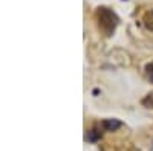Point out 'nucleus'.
Wrapping results in <instances>:
<instances>
[{"label":"nucleus","instance_id":"obj_1","mask_svg":"<svg viewBox=\"0 0 153 151\" xmlns=\"http://www.w3.org/2000/svg\"><path fill=\"white\" fill-rule=\"evenodd\" d=\"M95 18H97V24L98 29L103 32L106 37H112L117 31V26L120 23V17L115 12L106 6H101L97 9L95 12Z\"/></svg>","mask_w":153,"mask_h":151},{"label":"nucleus","instance_id":"obj_2","mask_svg":"<svg viewBox=\"0 0 153 151\" xmlns=\"http://www.w3.org/2000/svg\"><path fill=\"white\" fill-rule=\"evenodd\" d=\"M101 137H103V131H101V124H95L91 130H87V134H86V141L91 142V144H95L98 142Z\"/></svg>","mask_w":153,"mask_h":151},{"label":"nucleus","instance_id":"obj_3","mask_svg":"<svg viewBox=\"0 0 153 151\" xmlns=\"http://www.w3.org/2000/svg\"><path fill=\"white\" fill-rule=\"evenodd\" d=\"M121 125H123V122L118 121V119H104L101 122V127L106 131H117Z\"/></svg>","mask_w":153,"mask_h":151},{"label":"nucleus","instance_id":"obj_4","mask_svg":"<svg viewBox=\"0 0 153 151\" xmlns=\"http://www.w3.org/2000/svg\"><path fill=\"white\" fill-rule=\"evenodd\" d=\"M143 23H144V26L153 32V9L147 11L146 14L143 15Z\"/></svg>","mask_w":153,"mask_h":151},{"label":"nucleus","instance_id":"obj_5","mask_svg":"<svg viewBox=\"0 0 153 151\" xmlns=\"http://www.w3.org/2000/svg\"><path fill=\"white\" fill-rule=\"evenodd\" d=\"M143 105H146L147 108H153V93H149L143 99Z\"/></svg>","mask_w":153,"mask_h":151},{"label":"nucleus","instance_id":"obj_6","mask_svg":"<svg viewBox=\"0 0 153 151\" xmlns=\"http://www.w3.org/2000/svg\"><path fill=\"white\" fill-rule=\"evenodd\" d=\"M146 73H147L149 81L153 84V63H152V64H147V66H146Z\"/></svg>","mask_w":153,"mask_h":151}]
</instances>
